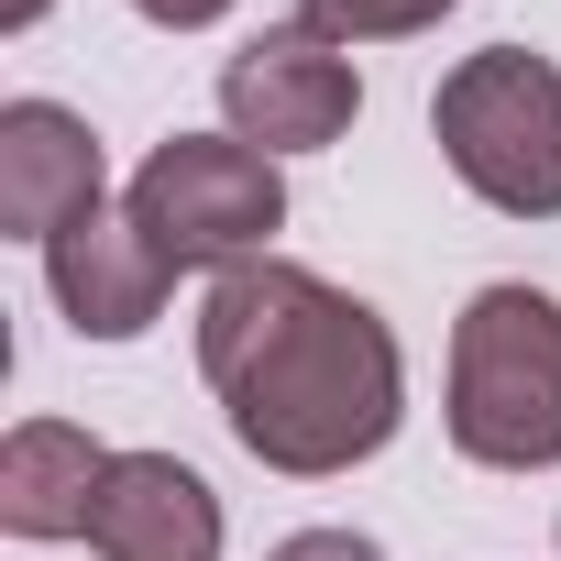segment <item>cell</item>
<instances>
[{
    "instance_id": "obj_2",
    "label": "cell",
    "mask_w": 561,
    "mask_h": 561,
    "mask_svg": "<svg viewBox=\"0 0 561 561\" xmlns=\"http://www.w3.org/2000/svg\"><path fill=\"white\" fill-rule=\"evenodd\" d=\"M440 430L484 473H550L561 462V298L550 287H473L451 320Z\"/></svg>"
},
{
    "instance_id": "obj_5",
    "label": "cell",
    "mask_w": 561,
    "mask_h": 561,
    "mask_svg": "<svg viewBox=\"0 0 561 561\" xmlns=\"http://www.w3.org/2000/svg\"><path fill=\"white\" fill-rule=\"evenodd\" d=\"M364 122V67L309 34V23H264L220 56V133H242L253 154H331Z\"/></svg>"
},
{
    "instance_id": "obj_12",
    "label": "cell",
    "mask_w": 561,
    "mask_h": 561,
    "mask_svg": "<svg viewBox=\"0 0 561 561\" xmlns=\"http://www.w3.org/2000/svg\"><path fill=\"white\" fill-rule=\"evenodd\" d=\"M133 12L154 34H209V23H231V0H133Z\"/></svg>"
},
{
    "instance_id": "obj_4",
    "label": "cell",
    "mask_w": 561,
    "mask_h": 561,
    "mask_svg": "<svg viewBox=\"0 0 561 561\" xmlns=\"http://www.w3.org/2000/svg\"><path fill=\"white\" fill-rule=\"evenodd\" d=\"M122 209L154 231L176 275H231V264H264L287 231V165L253 154L242 133H165L133 165Z\"/></svg>"
},
{
    "instance_id": "obj_10",
    "label": "cell",
    "mask_w": 561,
    "mask_h": 561,
    "mask_svg": "<svg viewBox=\"0 0 561 561\" xmlns=\"http://www.w3.org/2000/svg\"><path fill=\"white\" fill-rule=\"evenodd\" d=\"M440 12H462V0H298V23L331 34L342 56H353V45H408V34H430Z\"/></svg>"
},
{
    "instance_id": "obj_6",
    "label": "cell",
    "mask_w": 561,
    "mask_h": 561,
    "mask_svg": "<svg viewBox=\"0 0 561 561\" xmlns=\"http://www.w3.org/2000/svg\"><path fill=\"white\" fill-rule=\"evenodd\" d=\"M45 287H56V309H67L78 342H144V331L165 320V298H176V264H165L154 231L111 198V209H89V220H67V231L45 242Z\"/></svg>"
},
{
    "instance_id": "obj_11",
    "label": "cell",
    "mask_w": 561,
    "mask_h": 561,
    "mask_svg": "<svg viewBox=\"0 0 561 561\" xmlns=\"http://www.w3.org/2000/svg\"><path fill=\"white\" fill-rule=\"evenodd\" d=\"M264 561H386L364 528H298V539H275Z\"/></svg>"
},
{
    "instance_id": "obj_8",
    "label": "cell",
    "mask_w": 561,
    "mask_h": 561,
    "mask_svg": "<svg viewBox=\"0 0 561 561\" xmlns=\"http://www.w3.org/2000/svg\"><path fill=\"white\" fill-rule=\"evenodd\" d=\"M231 517L209 495L198 462L176 451H111L100 473V506H89V550L100 561H220Z\"/></svg>"
},
{
    "instance_id": "obj_3",
    "label": "cell",
    "mask_w": 561,
    "mask_h": 561,
    "mask_svg": "<svg viewBox=\"0 0 561 561\" xmlns=\"http://www.w3.org/2000/svg\"><path fill=\"white\" fill-rule=\"evenodd\" d=\"M440 165L495 220H561V67L528 45H484L430 89Z\"/></svg>"
},
{
    "instance_id": "obj_1",
    "label": "cell",
    "mask_w": 561,
    "mask_h": 561,
    "mask_svg": "<svg viewBox=\"0 0 561 561\" xmlns=\"http://www.w3.org/2000/svg\"><path fill=\"white\" fill-rule=\"evenodd\" d=\"M198 375L231 419V440L287 473V484H331L353 462H375L408 430V353L397 331L331 287L320 264H231L198 298Z\"/></svg>"
},
{
    "instance_id": "obj_13",
    "label": "cell",
    "mask_w": 561,
    "mask_h": 561,
    "mask_svg": "<svg viewBox=\"0 0 561 561\" xmlns=\"http://www.w3.org/2000/svg\"><path fill=\"white\" fill-rule=\"evenodd\" d=\"M45 12H56V0H0V34H34Z\"/></svg>"
},
{
    "instance_id": "obj_7",
    "label": "cell",
    "mask_w": 561,
    "mask_h": 561,
    "mask_svg": "<svg viewBox=\"0 0 561 561\" xmlns=\"http://www.w3.org/2000/svg\"><path fill=\"white\" fill-rule=\"evenodd\" d=\"M111 209V154L67 100H0V231L12 242H56L67 220Z\"/></svg>"
},
{
    "instance_id": "obj_9",
    "label": "cell",
    "mask_w": 561,
    "mask_h": 561,
    "mask_svg": "<svg viewBox=\"0 0 561 561\" xmlns=\"http://www.w3.org/2000/svg\"><path fill=\"white\" fill-rule=\"evenodd\" d=\"M100 473H111V451L78 419H23L0 440V528L12 539H89Z\"/></svg>"
}]
</instances>
